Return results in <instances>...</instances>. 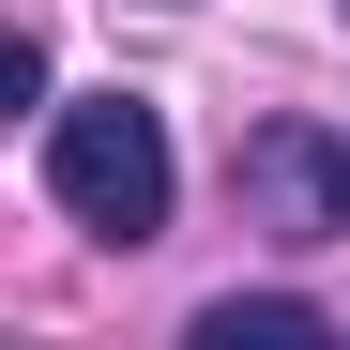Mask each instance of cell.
Masks as SVG:
<instances>
[{
	"label": "cell",
	"instance_id": "3",
	"mask_svg": "<svg viewBox=\"0 0 350 350\" xmlns=\"http://www.w3.org/2000/svg\"><path fill=\"white\" fill-rule=\"evenodd\" d=\"M335 305H305V289H213L198 305V350H320Z\"/></svg>",
	"mask_w": 350,
	"mask_h": 350
},
{
	"label": "cell",
	"instance_id": "4",
	"mask_svg": "<svg viewBox=\"0 0 350 350\" xmlns=\"http://www.w3.org/2000/svg\"><path fill=\"white\" fill-rule=\"evenodd\" d=\"M335 16H350V0H335Z\"/></svg>",
	"mask_w": 350,
	"mask_h": 350
},
{
	"label": "cell",
	"instance_id": "1",
	"mask_svg": "<svg viewBox=\"0 0 350 350\" xmlns=\"http://www.w3.org/2000/svg\"><path fill=\"white\" fill-rule=\"evenodd\" d=\"M46 198H62L92 244H152L167 198H183L167 107H152V92H77V107H46Z\"/></svg>",
	"mask_w": 350,
	"mask_h": 350
},
{
	"label": "cell",
	"instance_id": "2",
	"mask_svg": "<svg viewBox=\"0 0 350 350\" xmlns=\"http://www.w3.org/2000/svg\"><path fill=\"white\" fill-rule=\"evenodd\" d=\"M228 183L259 198L274 244H350V122H259L228 152Z\"/></svg>",
	"mask_w": 350,
	"mask_h": 350
}]
</instances>
